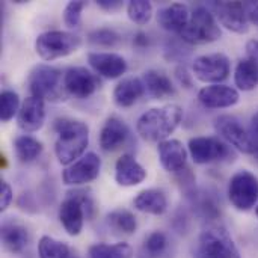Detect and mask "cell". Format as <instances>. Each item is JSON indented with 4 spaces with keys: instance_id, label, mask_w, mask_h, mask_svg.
Returning a JSON list of instances; mask_svg holds the SVG:
<instances>
[{
    "instance_id": "obj_1",
    "label": "cell",
    "mask_w": 258,
    "mask_h": 258,
    "mask_svg": "<svg viewBox=\"0 0 258 258\" xmlns=\"http://www.w3.org/2000/svg\"><path fill=\"white\" fill-rule=\"evenodd\" d=\"M53 128L57 135L54 142V154L60 165L70 166L85 156L89 144V127L86 122L73 118H59Z\"/></svg>"
},
{
    "instance_id": "obj_2",
    "label": "cell",
    "mask_w": 258,
    "mask_h": 258,
    "mask_svg": "<svg viewBox=\"0 0 258 258\" xmlns=\"http://www.w3.org/2000/svg\"><path fill=\"white\" fill-rule=\"evenodd\" d=\"M181 119L183 109L178 104L153 107L139 116L136 122V132L144 141L160 144L177 130Z\"/></svg>"
},
{
    "instance_id": "obj_3",
    "label": "cell",
    "mask_w": 258,
    "mask_h": 258,
    "mask_svg": "<svg viewBox=\"0 0 258 258\" xmlns=\"http://www.w3.org/2000/svg\"><path fill=\"white\" fill-rule=\"evenodd\" d=\"M95 212V203L89 192L76 189L67 194V198L59 207V221L67 234L76 237L83 230L85 216L92 218Z\"/></svg>"
},
{
    "instance_id": "obj_4",
    "label": "cell",
    "mask_w": 258,
    "mask_h": 258,
    "mask_svg": "<svg viewBox=\"0 0 258 258\" xmlns=\"http://www.w3.org/2000/svg\"><path fill=\"white\" fill-rule=\"evenodd\" d=\"M29 91L32 97L51 103L63 101L67 97L63 88V74L59 68L39 63L29 74Z\"/></svg>"
},
{
    "instance_id": "obj_5",
    "label": "cell",
    "mask_w": 258,
    "mask_h": 258,
    "mask_svg": "<svg viewBox=\"0 0 258 258\" xmlns=\"http://www.w3.org/2000/svg\"><path fill=\"white\" fill-rule=\"evenodd\" d=\"M222 30L213 12L207 6H197L190 12L189 23L180 33L183 42L189 45H203L221 38Z\"/></svg>"
},
{
    "instance_id": "obj_6",
    "label": "cell",
    "mask_w": 258,
    "mask_h": 258,
    "mask_svg": "<svg viewBox=\"0 0 258 258\" xmlns=\"http://www.w3.org/2000/svg\"><path fill=\"white\" fill-rule=\"evenodd\" d=\"M197 258H240V252L222 225H209L198 239Z\"/></svg>"
},
{
    "instance_id": "obj_7",
    "label": "cell",
    "mask_w": 258,
    "mask_h": 258,
    "mask_svg": "<svg viewBox=\"0 0 258 258\" xmlns=\"http://www.w3.org/2000/svg\"><path fill=\"white\" fill-rule=\"evenodd\" d=\"M82 38L67 30H47L38 35L35 41V50L44 60H54L65 57L79 50Z\"/></svg>"
},
{
    "instance_id": "obj_8",
    "label": "cell",
    "mask_w": 258,
    "mask_h": 258,
    "mask_svg": "<svg viewBox=\"0 0 258 258\" xmlns=\"http://www.w3.org/2000/svg\"><path fill=\"white\" fill-rule=\"evenodd\" d=\"M228 200L239 212H249L258 203V178L246 169L236 172L228 183Z\"/></svg>"
},
{
    "instance_id": "obj_9",
    "label": "cell",
    "mask_w": 258,
    "mask_h": 258,
    "mask_svg": "<svg viewBox=\"0 0 258 258\" xmlns=\"http://www.w3.org/2000/svg\"><path fill=\"white\" fill-rule=\"evenodd\" d=\"M189 154L198 165H209L215 162H224L234 157L231 147L221 138L215 136H198L189 141Z\"/></svg>"
},
{
    "instance_id": "obj_10",
    "label": "cell",
    "mask_w": 258,
    "mask_h": 258,
    "mask_svg": "<svg viewBox=\"0 0 258 258\" xmlns=\"http://www.w3.org/2000/svg\"><path fill=\"white\" fill-rule=\"evenodd\" d=\"M231 71V60L224 53H210L195 57L192 63L194 76L204 83L221 85L227 80Z\"/></svg>"
},
{
    "instance_id": "obj_11",
    "label": "cell",
    "mask_w": 258,
    "mask_h": 258,
    "mask_svg": "<svg viewBox=\"0 0 258 258\" xmlns=\"http://www.w3.org/2000/svg\"><path fill=\"white\" fill-rule=\"evenodd\" d=\"M215 130L230 147H234L245 154H254L249 130L243 127L239 118L233 115H221L215 121Z\"/></svg>"
},
{
    "instance_id": "obj_12",
    "label": "cell",
    "mask_w": 258,
    "mask_h": 258,
    "mask_svg": "<svg viewBox=\"0 0 258 258\" xmlns=\"http://www.w3.org/2000/svg\"><path fill=\"white\" fill-rule=\"evenodd\" d=\"M101 86L98 76L91 73L85 67H70L63 73V88L67 95L79 100L89 98Z\"/></svg>"
},
{
    "instance_id": "obj_13",
    "label": "cell",
    "mask_w": 258,
    "mask_h": 258,
    "mask_svg": "<svg viewBox=\"0 0 258 258\" xmlns=\"http://www.w3.org/2000/svg\"><path fill=\"white\" fill-rule=\"evenodd\" d=\"M207 8L213 12L218 23L234 33L248 32V17L242 2H209Z\"/></svg>"
},
{
    "instance_id": "obj_14",
    "label": "cell",
    "mask_w": 258,
    "mask_h": 258,
    "mask_svg": "<svg viewBox=\"0 0 258 258\" xmlns=\"http://www.w3.org/2000/svg\"><path fill=\"white\" fill-rule=\"evenodd\" d=\"M101 171V159L95 153H86L62 172L67 186H83L94 181Z\"/></svg>"
},
{
    "instance_id": "obj_15",
    "label": "cell",
    "mask_w": 258,
    "mask_h": 258,
    "mask_svg": "<svg viewBox=\"0 0 258 258\" xmlns=\"http://www.w3.org/2000/svg\"><path fill=\"white\" fill-rule=\"evenodd\" d=\"M159 160L165 171L171 174H181L187 169V150L178 139H166L157 147Z\"/></svg>"
},
{
    "instance_id": "obj_16",
    "label": "cell",
    "mask_w": 258,
    "mask_h": 258,
    "mask_svg": "<svg viewBox=\"0 0 258 258\" xmlns=\"http://www.w3.org/2000/svg\"><path fill=\"white\" fill-rule=\"evenodd\" d=\"M198 100L207 109H227L236 106L240 95L236 88L227 85H209L200 89Z\"/></svg>"
},
{
    "instance_id": "obj_17",
    "label": "cell",
    "mask_w": 258,
    "mask_h": 258,
    "mask_svg": "<svg viewBox=\"0 0 258 258\" xmlns=\"http://www.w3.org/2000/svg\"><path fill=\"white\" fill-rule=\"evenodd\" d=\"M91 68L104 79H119L127 71V60L118 53L94 51L88 54Z\"/></svg>"
},
{
    "instance_id": "obj_18",
    "label": "cell",
    "mask_w": 258,
    "mask_h": 258,
    "mask_svg": "<svg viewBox=\"0 0 258 258\" xmlns=\"http://www.w3.org/2000/svg\"><path fill=\"white\" fill-rule=\"evenodd\" d=\"M45 121V104L44 100L36 97H27L20 107L17 115V125L26 133L38 132Z\"/></svg>"
},
{
    "instance_id": "obj_19",
    "label": "cell",
    "mask_w": 258,
    "mask_h": 258,
    "mask_svg": "<svg viewBox=\"0 0 258 258\" xmlns=\"http://www.w3.org/2000/svg\"><path fill=\"white\" fill-rule=\"evenodd\" d=\"M130 139V130L127 124L118 116H110L106 119L100 132V147L106 153H113L122 148Z\"/></svg>"
},
{
    "instance_id": "obj_20",
    "label": "cell",
    "mask_w": 258,
    "mask_h": 258,
    "mask_svg": "<svg viewBox=\"0 0 258 258\" xmlns=\"http://www.w3.org/2000/svg\"><path fill=\"white\" fill-rule=\"evenodd\" d=\"M2 243L3 248L14 254H23L24 249L29 245L30 236H29V230L24 224H21L17 219H8L2 224Z\"/></svg>"
},
{
    "instance_id": "obj_21",
    "label": "cell",
    "mask_w": 258,
    "mask_h": 258,
    "mask_svg": "<svg viewBox=\"0 0 258 258\" xmlns=\"http://www.w3.org/2000/svg\"><path fill=\"white\" fill-rule=\"evenodd\" d=\"M147 178L145 168L132 154H122L115 163V181L122 187H133Z\"/></svg>"
},
{
    "instance_id": "obj_22",
    "label": "cell",
    "mask_w": 258,
    "mask_h": 258,
    "mask_svg": "<svg viewBox=\"0 0 258 258\" xmlns=\"http://www.w3.org/2000/svg\"><path fill=\"white\" fill-rule=\"evenodd\" d=\"M190 12L189 8L183 3H171L157 12V23L163 30L172 33H181L186 24L189 23Z\"/></svg>"
},
{
    "instance_id": "obj_23",
    "label": "cell",
    "mask_w": 258,
    "mask_h": 258,
    "mask_svg": "<svg viewBox=\"0 0 258 258\" xmlns=\"http://www.w3.org/2000/svg\"><path fill=\"white\" fill-rule=\"evenodd\" d=\"M172 257H174V243L169 239V236L163 231H153L144 239L136 258Z\"/></svg>"
},
{
    "instance_id": "obj_24",
    "label": "cell",
    "mask_w": 258,
    "mask_h": 258,
    "mask_svg": "<svg viewBox=\"0 0 258 258\" xmlns=\"http://www.w3.org/2000/svg\"><path fill=\"white\" fill-rule=\"evenodd\" d=\"M145 94V86L139 77H125L113 89V101L118 107H132Z\"/></svg>"
},
{
    "instance_id": "obj_25",
    "label": "cell",
    "mask_w": 258,
    "mask_h": 258,
    "mask_svg": "<svg viewBox=\"0 0 258 258\" xmlns=\"http://www.w3.org/2000/svg\"><path fill=\"white\" fill-rule=\"evenodd\" d=\"M133 206L142 213L162 216L168 210V198L160 189H145L136 195V198L133 200Z\"/></svg>"
},
{
    "instance_id": "obj_26",
    "label": "cell",
    "mask_w": 258,
    "mask_h": 258,
    "mask_svg": "<svg viewBox=\"0 0 258 258\" xmlns=\"http://www.w3.org/2000/svg\"><path fill=\"white\" fill-rule=\"evenodd\" d=\"M142 82L145 86V92L151 95L154 100H165L175 94V88L171 79L159 70L145 71L142 76Z\"/></svg>"
},
{
    "instance_id": "obj_27",
    "label": "cell",
    "mask_w": 258,
    "mask_h": 258,
    "mask_svg": "<svg viewBox=\"0 0 258 258\" xmlns=\"http://www.w3.org/2000/svg\"><path fill=\"white\" fill-rule=\"evenodd\" d=\"M234 83L240 91H254L258 85L257 65L249 59H242L237 62L234 70Z\"/></svg>"
},
{
    "instance_id": "obj_28",
    "label": "cell",
    "mask_w": 258,
    "mask_h": 258,
    "mask_svg": "<svg viewBox=\"0 0 258 258\" xmlns=\"http://www.w3.org/2000/svg\"><path fill=\"white\" fill-rule=\"evenodd\" d=\"M44 147H42V142L38 141L36 138L33 136H29V135H23V136H18L15 138L14 141V151H15V156L20 162L23 163H29V162H33L36 160L41 153H42Z\"/></svg>"
},
{
    "instance_id": "obj_29",
    "label": "cell",
    "mask_w": 258,
    "mask_h": 258,
    "mask_svg": "<svg viewBox=\"0 0 258 258\" xmlns=\"http://www.w3.org/2000/svg\"><path fill=\"white\" fill-rule=\"evenodd\" d=\"M133 249L128 243H95L89 246L88 258H132Z\"/></svg>"
},
{
    "instance_id": "obj_30",
    "label": "cell",
    "mask_w": 258,
    "mask_h": 258,
    "mask_svg": "<svg viewBox=\"0 0 258 258\" xmlns=\"http://www.w3.org/2000/svg\"><path fill=\"white\" fill-rule=\"evenodd\" d=\"M106 221H107V225L110 228H113L118 233L127 234V236L133 234L138 228L136 216L125 209H116V210L110 212L107 215Z\"/></svg>"
},
{
    "instance_id": "obj_31",
    "label": "cell",
    "mask_w": 258,
    "mask_h": 258,
    "mask_svg": "<svg viewBox=\"0 0 258 258\" xmlns=\"http://www.w3.org/2000/svg\"><path fill=\"white\" fill-rule=\"evenodd\" d=\"M38 255L39 258H71V252L67 243L42 236L38 242Z\"/></svg>"
},
{
    "instance_id": "obj_32",
    "label": "cell",
    "mask_w": 258,
    "mask_h": 258,
    "mask_svg": "<svg viewBox=\"0 0 258 258\" xmlns=\"http://www.w3.org/2000/svg\"><path fill=\"white\" fill-rule=\"evenodd\" d=\"M127 15L133 23L144 26L153 17V5L147 0H130L127 5Z\"/></svg>"
},
{
    "instance_id": "obj_33",
    "label": "cell",
    "mask_w": 258,
    "mask_h": 258,
    "mask_svg": "<svg viewBox=\"0 0 258 258\" xmlns=\"http://www.w3.org/2000/svg\"><path fill=\"white\" fill-rule=\"evenodd\" d=\"M20 97L15 91L6 89L0 95V119L3 122L11 121L20 112Z\"/></svg>"
},
{
    "instance_id": "obj_34",
    "label": "cell",
    "mask_w": 258,
    "mask_h": 258,
    "mask_svg": "<svg viewBox=\"0 0 258 258\" xmlns=\"http://www.w3.org/2000/svg\"><path fill=\"white\" fill-rule=\"evenodd\" d=\"M88 39L91 44L94 45H100V47H115L119 41L121 36L118 32H115L113 29L109 27H101V29H95L88 35Z\"/></svg>"
},
{
    "instance_id": "obj_35",
    "label": "cell",
    "mask_w": 258,
    "mask_h": 258,
    "mask_svg": "<svg viewBox=\"0 0 258 258\" xmlns=\"http://www.w3.org/2000/svg\"><path fill=\"white\" fill-rule=\"evenodd\" d=\"M86 8V2L83 0H76L67 3L63 9V23L70 29H77L82 23V12Z\"/></svg>"
},
{
    "instance_id": "obj_36",
    "label": "cell",
    "mask_w": 258,
    "mask_h": 258,
    "mask_svg": "<svg viewBox=\"0 0 258 258\" xmlns=\"http://www.w3.org/2000/svg\"><path fill=\"white\" fill-rule=\"evenodd\" d=\"M12 200H14V192L11 186L5 180H2L0 181V210L5 212L11 206Z\"/></svg>"
},
{
    "instance_id": "obj_37",
    "label": "cell",
    "mask_w": 258,
    "mask_h": 258,
    "mask_svg": "<svg viewBox=\"0 0 258 258\" xmlns=\"http://www.w3.org/2000/svg\"><path fill=\"white\" fill-rule=\"evenodd\" d=\"M175 77L180 85L184 88H192V74H189L186 67H177L175 68Z\"/></svg>"
},
{
    "instance_id": "obj_38",
    "label": "cell",
    "mask_w": 258,
    "mask_h": 258,
    "mask_svg": "<svg viewBox=\"0 0 258 258\" xmlns=\"http://www.w3.org/2000/svg\"><path fill=\"white\" fill-rule=\"evenodd\" d=\"M249 136L254 145V154H258V112L254 113V116L251 118V124H249Z\"/></svg>"
},
{
    "instance_id": "obj_39",
    "label": "cell",
    "mask_w": 258,
    "mask_h": 258,
    "mask_svg": "<svg viewBox=\"0 0 258 258\" xmlns=\"http://www.w3.org/2000/svg\"><path fill=\"white\" fill-rule=\"evenodd\" d=\"M245 11H246L248 21H251L255 26H258V2H248V3H245Z\"/></svg>"
},
{
    "instance_id": "obj_40",
    "label": "cell",
    "mask_w": 258,
    "mask_h": 258,
    "mask_svg": "<svg viewBox=\"0 0 258 258\" xmlns=\"http://www.w3.org/2000/svg\"><path fill=\"white\" fill-rule=\"evenodd\" d=\"M246 54L257 65L258 68V39L248 41V44H246Z\"/></svg>"
},
{
    "instance_id": "obj_41",
    "label": "cell",
    "mask_w": 258,
    "mask_h": 258,
    "mask_svg": "<svg viewBox=\"0 0 258 258\" xmlns=\"http://www.w3.org/2000/svg\"><path fill=\"white\" fill-rule=\"evenodd\" d=\"M97 5L101 9L107 11V12H113V11H118L122 6V2H119V0H98Z\"/></svg>"
},
{
    "instance_id": "obj_42",
    "label": "cell",
    "mask_w": 258,
    "mask_h": 258,
    "mask_svg": "<svg viewBox=\"0 0 258 258\" xmlns=\"http://www.w3.org/2000/svg\"><path fill=\"white\" fill-rule=\"evenodd\" d=\"M133 44H135V47H138V48H145V47H148V44H150V38H148L147 33L138 32V33L135 35V38H133Z\"/></svg>"
},
{
    "instance_id": "obj_43",
    "label": "cell",
    "mask_w": 258,
    "mask_h": 258,
    "mask_svg": "<svg viewBox=\"0 0 258 258\" xmlns=\"http://www.w3.org/2000/svg\"><path fill=\"white\" fill-rule=\"evenodd\" d=\"M255 215H257V218H258V204H257V209H255Z\"/></svg>"
},
{
    "instance_id": "obj_44",
    "label": "cell",
    "mask_w": 258,
    "mask_h": 258,
    "mask_svg": "<svg viewBox=\"0 0 258 258\" xmlns=\"http://www.w3.org/2000/svg\"><path fill=\"white\" fill-rule=\"evenodd\" d=\"M71 258H77V257H73V255H71Z\"/></svg>"
}]
</instances>
